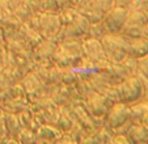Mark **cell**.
<instances>
[{"label":"cell","instance_id":"6da1fadb","mask_svg":"<svg viewBox=\"0 0 148 144\" xmlns=\"http://www.w3.org/2000/svg\"><path fill=\"white\" fill-rule=\"evenodd\" d=\"M101 43L106 54V58L115 63L126 60L129 56V47H127V41L122 36L112 33H105L101 37Z\"/></svg>","mask_w":148,"mask_h":144},{"label":"cell","instance_id":"7a4b0ae2","mask_svg":"<svg viewBox=\"0 0 148 144\" xmlns=\"http://www.w3.org/2000/svg\"><path fill=\"white\" fill-rule=\"evenodd\" d=\"M127 14H129V11L123 7H112L102 19V25L106 33H121L126 22V19H127Z\"/></svg>","mask_w":148,"mask_h":144},{"label":"cell","instance_id":"3957f363","mask_svg":"<svg viewBox=\"0 0 148 144\" xmlns=\"http://www.w3.org/2000/svg\"><path fill=\"white\" fill-rule=\"evenodd\" d=\"M142 84L136 79H127L125 83H122L117 88V94L121 102L130 104L132 101L138 100L142 94Z\"/></svg>","mask_w":148,"mask_h":144},{"label":"cell","instance_id":"277c9868","mask_svg":"<svg viewBox=\"0 0 148 144\" xmlns=\"http://www.w3.org/2000/svg\"><path fill=\"white\" fill-rule=\"evenodd\" d=\"M130 117V110L129 108L123 102L114 105L110 110H108V122L113 128H118L123 125V123L129 119Z\"/></svg>","mask_w":148,"mask_h":144},{"label":"cell","instance_id":"5b68a950","mask_svg":"<svg viewBox=\"0 0 148 144\" xmlns=\"http://www.w3.org/2000/svg\"><path fill=\"white\" fill-rule=\"evenodd\" d=\"M97 38H90L89 41L84 42L83 50L84 54L88 56V59H90V62H103L106 60V54L102 47L101 41H96Z\"/></svg>","mask_w":148,"mask_h":144},{"label":"cell","instance_id":"8992f818","mask_svg":"<svg viewBox=\"0 0 148 144\" xmlns=\"http://www.w3.org/2000/svg\"><path fill=\"white\" fill-rule=\"evenodd\" d=\"M127 47H129V55L132 56H143L145 55L148 49V41L143 38H130L127 39Z\"/></svg>","mask_w":148,"mask_h":144}]
</instances>
